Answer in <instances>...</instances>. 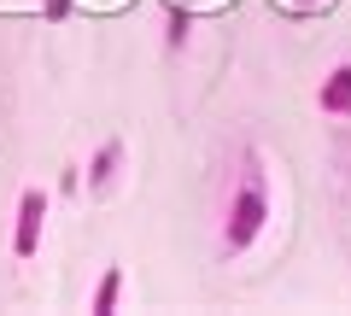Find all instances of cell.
Segmentation results:
<instances>
[{
  "label": "cell",
  "instance_id": "obj_1",
  "mask_svg": "<svg viewBox=\"0 0 351 316\" xmlns=\"http://www.w3.org/2000/svg\"><path fill=\"white\" fill-rule=\"evenodd\" d=\"M263 217H269V199H263L258 182H246V188L234 193V205H228V252H246V246L258 241Z\"/></svg>",
  "mask_w": 351,
  "mask_h": 316
},
{
  "label": "cell",
  "instance_id": "obj_2",
  "mask_svg": "<svg viewBox=\"0 0 351 316\" xmlns=\"http://www.w3.org/2000/svg\"><path fill=\"white\" fill-rule=\"evenodd\" d=\"M41 217H47L41 193H24V211H18V258L36 252V241H41Z\"/></svg>",
  "mask_w": 351,
  "mask_h": 316
},
{
  "label": "cell",
  "instance_id": "obj_3",
  "mask_svg": "<svg viewBox=\"0 0 351 316\" xmlns=\"http://www.w3.org/2000/svg\"><path fill=\"white\" fill-rule=\"evenodd\" d=\"M322 112H351V64H339L322 88Z\"/></svg>",
  "mask_w": 351,
  "mask_h": 316
},
{
  "label": "cell",
  "instance_id": "obj_4",
  "mask_svg": "<svg viewBox=\"0 0 351 316\" xmlns=\"http://www.w3.org/2000/svg\"><path fill=\"white\" fill-rule=\"evenodd\" d=\"M117 287H123V276H117V269H106L100 293H94V311H112V304H117Z\"/></svg>",
  "mask_w": 351,
  "mask_h": 316
}]
</instances>
